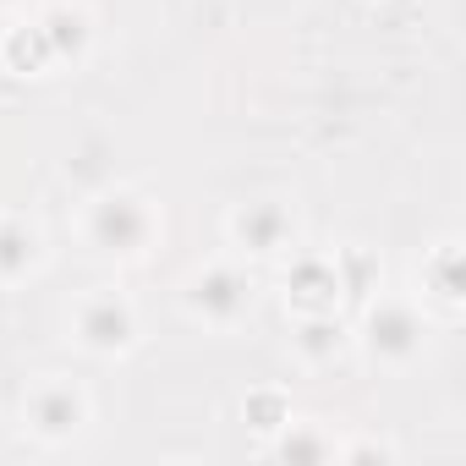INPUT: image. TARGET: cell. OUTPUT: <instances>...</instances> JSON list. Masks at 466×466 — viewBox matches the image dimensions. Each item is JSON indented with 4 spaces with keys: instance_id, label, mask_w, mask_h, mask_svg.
I'll return each instance as SVG.
<instances>
[{
    "instance_id": "2",
    "label": "cell",
    "mask_w": 466,
    "mask_h": 466,
    "mask_svg": "<svg viewBox=\"0 0 466 466\" xmlns=\"http://www.w3.org/2000/svg\"><path fill=\"white\" fill-rule=\"evenodd\" d=\"M351 335H357V351H362L373 368L406 373V368H417V362L428 357V346H433V319L422 313V302H417L411 291H384V286H379V291L357 308Z\"/></svg>"
},
{
    "instance_id": "11",
    "label": "cell",
    "mask_w": 466,
    "mask_h": 466,
    "mask_svg": "<svg viewBox=\"0 0 466 466\" xmlns=\"http://www.w3.org/2000/svg\"><path fill=\"white\" fill-rule=\"evenodd\" d=\"M50 50H56V66H83L99 45V17L83 6V0H45V6L34 12Z\"/></svg>"
},
{
    "instance_id": "3",
    "label": "cell",
    "mask_w": 466,
    "mask_h": 466,
    "mask_svg": "<svg viewBox=\"0 0 466 466\" xmlns=\"http://www.w3.org/2000/svg\"><path fill=\"white\" fill-rule=\"evenodd\" d=\"M176 302H181V313H187L198 329L230 335V329H242V324L253 319V308H258V275H253V264H242L237 253H230V258H208V264H198V269L181 280Z\"/></svg>"
},
{
    "instance_id": "4",
    "label": "cell",
    "mask_w": 466,
    "mask_h": 466,
    "mask_svg": "<svg viewBox=\"0 0 466 466\" xmlns=\"http://www.w3.org/2000/svg\"><path fill=\"white\" fill-rule=\"evenodd\" d=\"M66 335L94 362H127L143 346V308L121 286H88L66 308Z\"/></svg>"
},
{
    "instance_id": "8",
    "label": "cell",
    "mask_w": 466,
    "mask_h": 466,
    "mask_svg": "<svg viewBox=\"0 0 466 466\" xmlns=\"http://www.w3.org/2000/svg\"><path fill=\"white\" fill-rule=\"evenodd\" d=\"M280 297H286V313H346L335 258L319 248H291L280 258Z\"/></svg>"
},
{
    "instance_id": "16",
    "label": "cell",
    "mask_w": 466,
    "mask_h": 466,
    "mask_svg": "<svg viewBox=\"0 0 466 466\" xmlns=\"http://www.w3.org/2000/svg\"><path fill=\"white\" fill-rule=\"evenodd\" d=\"M395 455H400V444L384 433H340V444H335V461H395Z\"/></svg>"
},
{
    "instance_id": "15",
    "label": "cell",
    "mask_w": 466,
    "mask_h": 466,
    "mask_svg": "<svg viewBox=\"0 0 466 466\" xmlns=\"http://www.w3.org/2000/svg\"><path fill=\"white\" fill-rule=\"evenodd\" d=\"M291 417H297V406H291V390L286 384H258V390L242 395V422L258 439H275Z\"/></svg>"
},
{
    "instance_id": "9",
    "label": "cell",
    "mask_w": 466,
    "mask_h": 466,
    "mask_svg": "<svg viewBox=\"0 0 466 466\" xmlns=\"http://www.w3.org/2000/svg\"><path fill=\"white\" fill-rule=\"evenodd\" d=\"M357 351L351 313H291V357L308 373H335Z\"/></svg>"
},
{
    "instance_id": "7",
    "label": "cell",
    "mask_w": 466,
    "mask_h": 466,
    "mask_svg": "<svg viewBox=\"0 0 466 466\" xmlns=\"http://www.w3.org/2000/svg\"><path fill=\"white\" fill-rule=\"evenodd\" d=\"M411 297L433 319V329H455L466 319V242L455 230L433 237L411 264Z\"/></svg>"
},
{
    "instance_id": "6",
    "label": "cell",
    "mask_w": 466,
    "mask_h": 466,
    "mask_svg": "<svg viewBox=\"0 0 466 466\" xmlns=\"http://www.w3.org/2000/svg\"><path fill=\"white\" fill-rule=\"evenodd\" d=\"M225 248L237 253L242 264H280L291 248H302V214L291 198L258 192L230 203L225 214Z\"/></svg>"
},
{
    "instance_id": "18",
    "label": "cell",
    "mask_w": 466,
    "mask_h": 466,
    "mask_svg": "<svg viewBox=\"0 0 466 466\" xmlns=\"http://www.w3.org/2000/svg\"><path fill=\"white\" fill-rule=\"evenodd\" d=\"M362 6H384V0H362Z\"/></svg>"
},
{
    "instance_id": "17",
    "label": "cell",
    "mask_w": 466,
    "mask_h": 466,
    "mask_svg": "<svg viewBox=\"0 0 466 466\" xmlns=\"http://www.w3.org/2000/svg\"><path fill=\"white\" fill-rule=\"evenodd\" d=\"M34 6V0H0V17H23Z\"/></svg>"
},
{
    "instance_id": "5",
    "label": "cell",
    "mask_w": 466,
    "mask_h": 466,
    "mask_svg": "<svg viewBox=\"0 0 466 466\" xmlns=\"http://www.w3.org/2000/svg\"><path fill=\"white\" fill-rule=\"evenodd\" d=\"M17 428L39 450H72L94 428V390L72 373H39L17 400Z\"/></svg>"
},
{
    "instance_id": "1",
    "label": "cell",
    "mask_w": 466,
    "mask_h": 466,
    "mask_svg": "<svg viewBox=\"0 0 466 466\" xmlns=\"http://www.w3.org/2000/svg\"><path fill=\"white\" fill-rule=\"evenodd\" d=\"M77 242L94 264L137 269L165 248V203L137 181H105L77 208Z\"/></svg>"
},
{
    "instance_id": "12",
    "label": "cell",
    "mask_w": 466,
    "mask_h": 466,
    "mask_svg": "<svg viewBox=\"0 0 466 466\" xmlns=\"http://www.w3.org/2000/svg\"><path fill=\"white\" fill-rule=\"evenodd\" d=\"M0 72H12V77H28V83H39V77H50L56 72V50H50V39H45V28H39V17H12L6 28H0Z\"/></svg>"
},
{
    "instance_id": "14",
    "label": "cell",
    "mask_w": 466,
    "mask_h": 466,
    "mask_svg": "<svg viewBox=\"0 0 466 466\" xmlns=\"http://www.w3.org/2000/svg\"><path fill=\"white\" fill-rule=\"evenodd\" d=\"M335 258V275H340V297H346V313L362 308L379 286H384V258L368 248V242H346L329 253Z\"/></svg>"
},
{
    "instance_id": "10",
    "label": "cell",
    "mask_w": 466,
    "mask_h": 466,
    "mask_svg": "<svg viewBox=\"0 0 466 466\" xmlns=\"http://www.w3.org/2000/svg\"><path fill=\"white\" fill-rule=\"evenodd\" d=\"M50 264V237L45 225L23 208H0V286H28Z\"/></svg>"
},
{
    "instance_id": "13",
    "label": "cell",
    "mask_w": 466,
    "mask_h": 466,
    "mask_svg": "<svg viewBox=\"0 0 466 466\" xmlns=\"http://www.w3.org/2000/svg\"><path fill=\"white\" fill-rule=\"evenodd\" d=\"M335 444H340V428L335 422H324V417H291L269 439V455L302 466V461H335Z\"/></svg>"
}]
</instances>
